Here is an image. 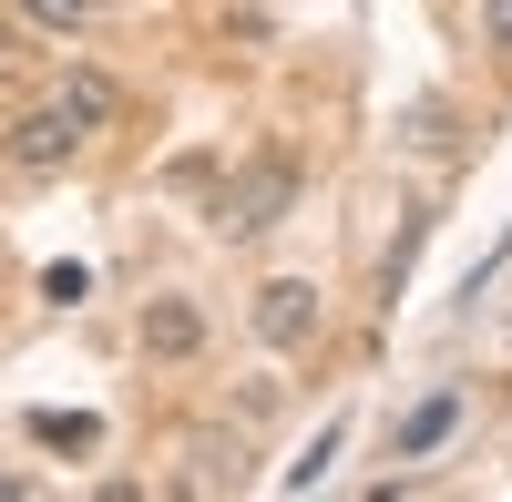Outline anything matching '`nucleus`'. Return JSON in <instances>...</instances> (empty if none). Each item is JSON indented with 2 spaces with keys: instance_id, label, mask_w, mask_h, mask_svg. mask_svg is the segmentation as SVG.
Here are the masks:
<instances>
[{
  "instance_id": "f257e3e1",
  "label": "nucleus",
  "mask_w": 512,
  "mask_h": 502,
  "mask_svg": "<svg viewBox=\"0 0 512 502\" xmlns=\"http://www.w3.org/2000/svg\"><path fill=\"white\" fill-rule=\"evenodd\" d=\"M287 195H297V164H287V154H256L246 175H226V195H216V216H205V226H216V236H267V226L287 216Z\"/></svg>"
},
{
  "instance_id": "f03ea898",
  "label": "nucleus",
  "mask_w": 512,
  "mask_h": 502,
  "mask_svg": "<svg viewBox=\"0 0 512 502\" xmlns=\"http://www.w3.org/2000/svg\"><path fill=\"white\" fill-rule=\"evenodd\" d=\"M82 134H93V123H82L72 103H31V113L11 123V164H21V175H52V164L82 154Z\"/></svg>"
},
{
  "instance_id": "7ed1b4c3",
  "label": "nucleus",
  "mask_w": 512,
  "mask_h": 502,
  "mask_svg": "<svg viewBox=\"0 0 512 502\" xmlns=\"http://www.w3.org/2000/svg\"><path fill=\"white\" fill-rule=\"evenodd\" d=\"M256 339H267V349H308L318 339V287H297V277L256 287Z\"/></svg>"
},
{
  "instance_id": "20e7f679",
  "label": "nucleus",
  "mask_w": 512,
  "mask_h": 502,
  "mask_svg": "<svg viewBox=\"0 0 512 502\" xmlns=\"http://www.w3.org/2000/svg\"><path fill=\"white\" fill-rule=\"evenodd\" d=\"M451 431H461V390H431V400H420L410 421L390 431V451H400V462H431V451H441Z\"/></svg>"
},
{
  "instance_id": "39448f33",
  "label": "nucleus",
  "mask_w": 512,
  "mask_h": 502,
  "mask_svg": "<svg viewBox=\"0 0 512 502\" xmlns=\"http://www.w3.org/2000/svg\"><path fill=\"white\" fill-rule=\"evenodd\" d=\"M195 339H205V318H195L185 298H154V308H144V349H154V359H195Z\"/></svg>"
},
{
  "instance_id": "423d86ee",
  "label": "nucleus",
  "mask_w": 512,
  "mask_h": 502,
  "mask_svg": "<svg viewBox=\"0 0 512 502\" xmlns=\"http://www.w3.org/2000/svg\"><path fill=\"white\" fill-rule=\"evenodd\" d=\"M420 246H431V216H420V205H400V236H390V257H379V298H400V287H410Z\"/></svg>"
},
{
  "instance_id": "0eeeda50",
  "label": "nucleus",
  "mask_w": 512,
  "mask_h": 502,
  "mask_svg": "<svg viewBox=\"0 0 512 502\" xmlns=\"http://www.w3.org/2000/svg\"><path fill=\"white\" fill-rule=\"evenodd\" d=\"M185 462H195V472H185V492H226V482H246V451H226L216 431H195Z\"/></svg>"
},
{
  "instance_id": "6e6552de",
  "label": "nucleus",
  "mask_w": 512,
  "mask_h": 502,
  "mask_svg": "<svg viewBox=\"0 0 512 502\" xmlns=\"http://www.w3.org/2000/svg\"><path fill=\"white\" fill-rule=\"evenodd\" d=\"M31 441H41V451H93L103 421H93V410H31Z\"/></svg>"
},
{
  "instance_id": "1a4fd4ad",
  "label": "nucleus",
  "mask_w": 512,
  "mask_h": 502,
  "mask_svg": "<svg viewBox=\"0 0 512 502\" xmlns=\"http://www.w3.org/2000/svg\"><path fill=\"white\" fill-rule=\"evenodd\" d=\"M62 103H72L82 123H113V113H123V93H113L103 72H72V82H62Z\"/></svg>"
},
{
  "instance_id": "9d476101",
  "label": "nucleus",
  "mask_w": 512,
  "mask_h": 502,
  "mask_svg": "<svg viewBox=\"0 0 512 502\" xmlns=\"http://www.w3.org/2000/svg\"><path fill=\"white\" fill-rule=\"evenodd\" d=\"M21 11H31L41 31H82V21H93V11H103V0H21Z\"/></svg>"
},
{
  "instance_id": "9b49d317",
  "label": "nucleus",
  "mask_w": 512,
  "mask_h": 502,
  "mask_svg": "<svg viewBox=\"0 0 512 502\" xmlns=\"http://www.w3.org/2000/svg\"><path fill=\"white\" fill-rule=\"evenodd\" d=\"M482 31H492L502 52H512V0H482Z\"/></svg>"
},
{
  "instance_id": "f8f14e48",
  "label": "nucleus",
  "mask_w": 512,
  "mask_h": 502,
  "mask_svg": "<svg viewBox=\"0 0 512 502\" xmlns=\"http://www.w3.org/2000/svg\"><path fill=\"white\" fill-rule=\"evenodd\" d=\"M502 267H512V226H502V246H492V257L472 267V287H482V277H502Z\"/></svg>"
},
{
  "instance_id": "ddd939ff",
  "label": "nucleus",
  "mask_w": 512,
  "mask_h": 502,
  "mask_svg": "<svg viewBox=\"0 0 512 502\" xmlns=\"http://www.w3.org/2000/svg\"><path fill=\"white\" fill-rule=\"evenodd\" d=\"M11 62H21V31H11V21H0V72H11Z\"/></svg>"
},
{
  "instance_id": "4468645a",
  "label": "nucleus",
  "mask_w": 512,
  "mask_h": 502,
  "mask_svg": "<svg viewBox=\"0 0 512 502\" xmlns=\"http://www.w3.org/2000/svg\"><path fill=\"white\" fill-rule=\"evenodd\" d=\"M0 502H21V482H11V472H0Z\"/></svg>"
}]
</instances>
